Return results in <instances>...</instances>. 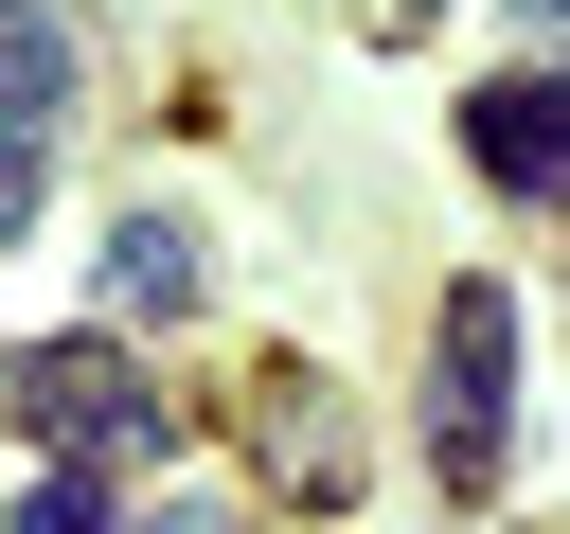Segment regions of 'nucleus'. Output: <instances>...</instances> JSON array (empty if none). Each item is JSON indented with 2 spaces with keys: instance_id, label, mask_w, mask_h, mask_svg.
Returning a JSON list of instances; mask_svg holds the SVG:
<instances>
[{
  "instance_id": "1",
  "label": "nucleus",
  "mask_w": 570,
  "mask_h": 534,
  "mask_svg": "<svg viewBox=\"0 0 570 534\" xmlns=\"http://www.w3.org/2000/svg\"><path fill=\"white\" fill-rule=\"evenodd\" d=\"M0 445L125 463V445H160V392L125 374V338H18V356H0Z\"/></svg>"
},
{
  "instance_id": "2",
  "label": "nucleus",
  "mask_w": 570,
  "mask_h": 534,
  "mask_svg": "<svg viewBox=\"0 0 570 534\" xmlns=\"http://www.w3.org/2000/svg\"><path fill=\"white\" fill-rule=\"evenodd\" d=\"M499 427H517V303H499V285H445V374H428V463H445V481H499Z\"/></svg>"
},
{
  "instance_id": "3",
  "label": "nucleus",
  "mask_w": 570,
  "mask_h": 534,
  "mask_svg": "<svg viewBox=\"0 0 570 534\" xmlns=\"http://www.w3.org/2000/svg\"><path fill=\"white\" fill-rule=\"evenodd\" d=\"M463 142H481L499 196H570V71H499V89L463 107Z\"/></svg>"
},
{
  "instance_id": "4",
  "label": "nucleus",
  "mask_w": 570,
  "mask_h": 534,
  "mask_svg": "<svg viewBox=\"0 0 570 534\" xmlns=\"http://www.w3.org/2000/svg\"><path fill=\"white\" fill-rule=\"evenodd\" d=\"M178 303H196V231L178 214H125L107 231V320H178Z\"/></svg>"
},
{
  "instance_id": "5",
  "label": "nucleus",
  "mask_w": 570,
  "mask_h": 534,
  "mask_svg": "<svg viewBox=\"0 0 570 534\" xmlns=\"http://www.w3.org/2000/svg\"><path fill=\"white\" fill-rule=\"evenodd\" d=\"M53 107H71V18L0 0V125H53Z\"/></svg>"
},
{
  "instance_id": "6",
  "label": "nucleus",
  "mask_w": 570,
  "mask_h": 534,
  "mask_svg": "<svg viewBox=\"0 0 570 534\" xmlns=\"http://www.w3.org/2000/svg\"><path fill=\"white\" fill-rule=\"evenodd\" d=\"M267 463H303V481H338V427H321V392H303V374H267Z\"/></svg>"
},
{
  "instance_id": "7",
  "label": "nucleus",
  "mask_w": 570,
  "mask_h": 534,
  "mask_svg": "<svg viewBox=\"0 0 570 534\" xmlns=\"http://www.w3.org/2000/svg\"><path fill=\"white\" fill-rule=\"evenodd\" d=\"M18 534H107V463H53V481L18 498Z\"/></svg>"
},
{
  "instance_id": "8",
  "label": "nucleus",
  "mask_w": 570,
  "mask_h": 534,
  "mask_svg": "<svg viewBox=\"0 0 570 534\" xmlns=\"http://www.w3.org/2000/svg\"><path fill=\"white\" fill-rule=\"evenodd\" d=\"M36 214V125H0V231Z\"/></svg>"
},
{
  "instance_id": "9",
  "label": "nucleus",
  "mask_w": 570,
  "mask_h": 534,
  "mask_svg": "<svg viewBox=\"0 0 570 534\" xmlns=\"http://www.w3.org/2000/svg\"><path fill=\"white\" fill-rule=\"evenodd\" d=\"M534 18H570V0H534Z\"/></svg>"
}]
</instances>
